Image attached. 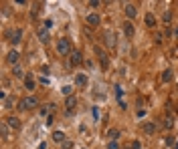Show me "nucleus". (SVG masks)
<instances>
[{"mask_svg":"<svg viewBox=\"0 0 178 149\" xmlns=\"http://www.w3.org/2000/svg\"><path fill=\"white\" fill-rule=\"evenodd\" d=\"M57 53H59V54H63V57H65V54H71V53H73V50H71V40H69V38L61 36V38L57 40Z\"/></svg>","mask_w":178,"mask_h":149,"instance_id":"1","label":"nucleus"},{"mask_svg":"<svg viewBox=\"0 0 178 149\" xmlns=\"http://www.w3.org/2000/svg\"><path fill=\"white\" fill-rule=\"evenodd\" d=\"M6 38L12 44H18V42H22V30H20V28H10V30L6 32Z\"/></svg>","mask_w":178,"mask_h":149,"instance_id":"2","label":"nucleus"},{"mask_svg":"<svg viewBox=\"0 0 178 149\" xmlns=\"http://www.w3.org/2000/svg\"><path fill=\"white\" fill-rule=\"evenodd\" d=\"M37 105H39L37 97H24V99L20 101V109H24V111H31V109H35Z\"/></svg>","mask_w":178,"mask_h":149,"instance_id":"3","label":"nucleus"},{"mask_svg":"<svg viewBox=\"0 0 178 149\" xmlns=\"http://www.w3.org/2000/svg\"><path fill=\"white\" fill-rule=\"evenodd\" d=\"M93 50H95V54H97V58H99V63H101V67L103 69H107L109 67V61H107V53H105L101 46H93Z\"/></svg>","mask_w":178,"mask_h":149,"instance_id":"4","label":"nucleus"},{"mask_svg":"<svg viewBox=\"0 0 178 149\" xmlns=\"http://www.w3.org/2000/svg\"><path fill=\"white\" fill-rule=\"evenodd\" d=\"M103 40H105V46H107V49H113V46L117 44L116 32H113V30H103Z\"/></svg>","mask_w":178,"mask_h":149,"instance_id":"5","label":"nucleus"},{"mask_svg":"<svg viewBox=\"0 0 178 149\" xmlns=\"http://www.w3.org/2000/svg\"><path fill=\"white\" fill-rule=\"evenodd\" d=\"M69 57H71V58H69V65H71V67H79V65L83 63V54H81V50H73Z\"/></svg>","mask_w":178,"mask_h":149,"instance_id":"6","label":"nucleus"},{"mask_svg":"<svg viewBox=\"0 0 178 149\" xmlns=\"http://www.w3.org/2000/svg\"><path fill=\"white\" fill-rule=\"evenodd\" d=\"M37 36H39V40L43 42V44H47V42L51 40V35H49V28H45V26H39L37 28Z\"/></svg>","mask_w":178,"mask_h":149,"instance_id":"7","label":"nucleus"},{"mask_svg":"<svg viewBox=\"0 0 178 149\" xmlns=\"http://www.w3.org/2000/svg\"><path fill=\"white\" fill-rule=\"evenodd\" d=\"M85 22L89 24V26H99V24H101V18H99V14H97V12H89L87 18H85Z\"/></svg>","mask_w":178,"mask_h":149,"instance_id":"8","label":"nucleus"},{"mask_svg":"<svg viewBox=\"0 0 178 149\" xmlns=\"http://www.w3.org/2000/svg\"><path fill=\"white\" fill-rule=\"evenodd\" d=\"M75 105H77V97L75 95H71V97H67L65 99V109H67V115H71L75 111Z\"/></svg>","mask_w":178,"mask_h":149,"instance_id":"9","label":"nucleus"},{"mask_svg":"<svg viewBox=\"0 0 178 149\" xmlns=\"http://www.w3.org/2000/svg\"><path fill=\"white\" fill-rule=\"evenodd\" d=\"M121 30H124V35L126 36H128V38H132L134 36V22H132V20H126V22L124 24H121Z\"/></svg>","mask_w":178,"mask_h":149,"instance_id":"10","label":"nucleus"},{"mask_svg":"<svg viewBox=\"0 0 178 149\" xmlns=\"http://www.w3.org/2000/svg\"><path fill=\"white\" fill-rule=\"evenodd\" d=\"M18 58H20V53H18V50H10V53L6 54V61H8V65H12V67H14L16 63H18Z\"/></svg>","mask_w":178,"mask_h":149,"instance_id":"11","label":"nucleus"},{"mask_svg":"<svg viewBox=\"0 0 178 149\" xmlns=\"http://www.w3.org/2000/svg\"><path fill=\"white\" fill-rule=\"evenodd\" d=\"M144 133L146 135H154L156 133V123L154 121H146L144 123Z\"/></svg>","mask_w":178,"mask_h":149,"instance_id":"12","label":"nucleus"},{"mask_svg":"<svg viewBox=\"0 0 178 149\" xmlns=\"http://www.w3.org/2000/svg\"><path fill=\"white\" fill-rule=\"evenodd\" d=\"M124 10H126V16H128L130 20L136 18V14H138V10H136V6H134V4H126V8H124Z\"/></svg>","mask_w":178,"mask_h":149,"instance_id":"13","label":"nucleus"},{"mask_svg":"<svg viewBox=\"0 0 178 149\" xmlns=\"http://www.w3.org/2000/svg\"><path fill=\"white\" fill-rule=\"evenodd\" d=\"M6 125L10 127V129H20V119L18 117H8L6 119Z\"/></svg>","mask_w":178,"mask_h":149,"instance_id":"14","label":"nucleus"},{"mask_svg":"<svg viewBox=\"0 0 178 149\" xmlns=\"http://www.w3.org/2000/svg\"><path fill=\"white\" fill-rule=\"evenodd\" d=\"M144 20H146V26H150V28L156 26V16L152 14V12H148V14L144 16Z\"/></svg>","mask_w":178,"mask_h":149,"instance_id":"15","label":"nucleus"},{"mask_svg":"<svg viewBox=\"0 0 178 149\" xmlns=\"http://www.w3.org/2000/svg\"><path fill=\"white\" fill-rule=\"evenodd\" d=\"M75 85H77V87H85V85H87V77L83 73H79L77 77H75Z\"/></svg>","mask_w":178,"mask_h":149,"instance_id":"16","label":"nucleus"},{"mask_svg":"<svg viewBox=\"0 0 178 149\" xmlns=\"http://www.w3.org/2000/svg\"><path fill=\"white\" fill-rule=\"evenodd\" d=\"M24 87L28 89V91H32V89L37 87V83H35V79H32L31 75H27V79H24Z\"/></svg>","mask_w":178,"mask_h":149,"instance_id":"17","label":"nucleus"},{"mask_svg":"<svg viewBox=\"0 0 178 149\" xmlns=\"http://www.w3.org/2000/svg\"><path fill=\"white\" fill-rule=\"evenodd\" d=\"M53 141H57V143L67 141V139H65V133H63V131H55V133H53Z\"/></svg>","mask_w":178,"mask_h":149,"instance_id":"18","label":"nucleus"},{"mask_svg":"<svg viewBox=\"0 0 178 149\" xmlns=\"http://www.w3.org/2000/svg\"><path fill=\"white\" fill-rule=\"evenodd\" d=\"M107 137H109V141H117L120 131H117V129H107Z\"/></svg>","mask_w":178,"mask_h":149,"instance_id":"19","label":"nucleus"},{"mask_svg":"<svg viewBox=\"0 0 178 149\" xmlns=\"http://www.w3.org/2000/svg\"><path fill=\"white\" fill-rule=\"evenodd\" d=\"M14 101H16V97H6V99L2 101V103H4V109H10V107H14Z\"/></svg>","mask_w":178,"mask_h":149,"instance_id":"20","label":"nucleus"},{"mask_svg":"<svg viewBox=\"0 0 178 149\" xmlns=\"http://www.w3.org/2000/svg\"><path fill=\"white\" fill-rule=\"evenodd\" d=\"M12 77H16V79H27V77H24V71L18 69V67H14V69H12Z\"/></svg>","mask_w":178,"mask_h":149,"instance_id":"21","label":"nucleus"},{"mask_svg":"<svg viewBox=\"0 0 178 149\" xmlns=\"http://www.w3.org/2000/svg\"><path fill=\"white\" fill-rule=\"evenodd\" d=\"M170 81H172V71L166 69V71L162 73V83H170Z\"/></svg>","mask_w":178,"mask_h":149,"instance_id":"22","label":"nucleus"},{"mask_svg":"<svg viewBox=\"0 0 178 149\" xmlns=\"http://www.w3.org/2000/svg\"><path fill=\"white\" fill-rule=\"evenodd\" d=\"M164 127H166V129H172V127H174V117H172V115H168V117L164 119Z\"/></svg>","mask_w":178,"mask_h":149,"instance_id":"23","label":"nucleus"},{"mask_svg":"<svg viewBox=\"0 0 178 149\" xmlns=\"http://www.w3.org/2000/svg\"><path fill=\"white\" fill-rule=\"evenodd\" d=\"M8 129H10V127H8L6 123H2V125H0V133H2V139H8Z\"/></svg>","mask_w":178,"mask_h":149,"instance_id":"24","label":"nucleus"},{"mask_svg":"<svg viewBox=\"0 0 178 149\" xmlns=\"http://www.w3.org/2000/svg\"><path fill=\"white\" fill-rule=\"evenodd\" d=\"M61 93H63V95H67V97H71V95H73V87H69V85H67V87L61 89Z\"/></svg>","mask_w":178,"mask_h":149,"instance_id":"25","label":"nucleus"},{"mask_svg":"<svg viewBox=\"0 0 178 149\" xmlns=\"http://www.w3.org/2000/svg\"><path fill=\"white\" fill-rule=\"evenodd\" d=\"M75 145H73V141L71 139H67V141H63V149H73Z\"/></svg>","mask_w":178,"mask_h":149,"instance_id":"26","label":"nucleus"},{"mask_svg":"<svg viewBox=\"0 0 178 149\" xmlns=\"http://www.w3.org/2000/svg\"><path fill=\"white\" fill-rule=\"evenodd\" d=\"M107 149H120V143L117 141H107Z\"/></svg>","mask_w":178,"mask_h":149,"instance_id":"27","label":"nucleus"},{"mask_svg":"<svg viewBox=\"0 0 178 149\" xmlns=\"http://www.w3.org/2000/svg\"><path fill=\"white\" fill-rule=\"evenodd\" d=\"M162 20H164V22H170V20H172V14H170V12H164V16H162Z\"/></svg>","mask_w":178,"mask_h":149,"instance_id":"28","label":"nucleus"},{"mask_svg":"<svg viewBox=\"0 0 178 149\" xmlns=\"http://www.w3.org/2000/svg\"><path fill=\"white\" fill-rule=\"evenodd\" d=\"M91 115H93V119L97 121V119H99V109H97V107H93V109H91Z\"/></svg>","mask_w":178,"mask_h":149,"instance_id":"29","label":"nucleus"},{"mask_svg":"<svg viewBox=\"0 0 178 149\" xmlns=\"http://www.w3.org/2000/svg\"><path fill=\"white\" fill-rule=\"evenodd\" d=\"M43 26H45V28H53V20H51V18H47V20H45V24H43Z\"/></svg>","mask_w":178,"mask_h":149,"instance_id":"30","label":"nucleus"},{"mask_svg":"<svg viewBox=\"0 0 178 149\" xmlns=\"http://www.w3.org/2000/svg\"><path fill=\"white\" fill-rule=\"evenodd\" d=\"M130 149H142V145H140V141H132V145H130Z\"/></svg>","mask_w":178,"mask_h":149,"instance_id":"31","label":"nucleus"},{"mask_svg":"<svg viewBox=\"0 0 178 149\" xmlns=\"http://www.w3.org/2000/svg\"><path fill=\"white\" fill-rule=\"evenodd\" d=\"M138 117H140V119L146 117V109H138Z\"/></svg>","mask_w":178,"mask_h":149,"instance_id":"32","label":"nucleus"},{"mask_svg":"<svg viewBox=\"0 0 178 149\" xmlns=\"http://www.w3.org/2000/svg\"><path fill=\"white\" fill-rule=\"evenodd\" d=\"M116 95L121 97V95H124V89H121V87H116Z\"/></svg>","mask_w":178,"mask_h":149,"instance_id":"33","label":"nucleus"},{"mask_svg":"<svg viewBox=\"0 0 178 149\" xmlns=\"http://www.w3.org/2000/svg\"><path fill=\"white\" fill-rule=\"evenodd\" d=\"M89 6H91V8H97V6H99V2H97V0H91V2H89Z\"/></svg>","mask_w":178,"mask_h":149,"instance_id":"34","label":"nucleus"},{"mask_svg":"<svg viewBox=\"0 0 178 149\" xmlns=\"http://www.w3.org/2000/svg\"><path fill=\"white\" fill-rule=\"evenodd\" d=\"M172 35H174V36L178 38V24H176V26H174V30H172Z\"/></svg>","mask_w":178,"mask_h":149,"instance_id":"35","label":"nucleus"},{"mask_svg":"<svg viewBox=\"0 0 178 149\" xmlns=\"http://www.w3.org/2000/svg\"><path fill=\"white\" fill-rule=\"evenodd\" d=\"M39 149H47V143L43 141V143H39Z\"/></svg>","mask_w":178,"mask_h":149,"instance_id":"36","label":"nucleus"},{"mask_svg":"<svg viewBox=\"0 0 178 149\" xmlns=\"http://www.w3.org/2000/svg\"><path fill=\"white\" fill-rule=\"evenodd\" d=\"M174 149H178V143H176V145H174Z\"/></svg>","mask_w":178,"mask_h":149,"instance_id":"37","label":"nucleus"},{"mask_svg":"<svg viewBox=\"0 0 178 149\" xmlns=\"http://www.w3.org/2000/svg\"><path fill=\"white\" fill-rule=\"evenodd\" d=\"M79 149H85V147H79Z\"/></svg>","mask_w":178,"mask_h":149,"instance_id":"38","label":"nucleus"},{"mask_svg":"<svg viewBox=\"0 0 178 149\" xmlns=\"http://www.w3.org/2000/svg\"><path fill=\"white\" fill-rule=\"evenodd\" d=\"M176 87H178V85H176Z\"/></svg>","mask_w":178,"mask_h":149,"instance_id":"39","label":"nucleus"}]
</instances>
